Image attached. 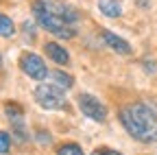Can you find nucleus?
<instances>
[{"label": "nucleus", "mask_w": 157, "mask_h": 155, "mask_svg": "<svg viewBox=\"0 0 157 155\" xmlns=\"http://www.w3.org/2000/svg\"><path fill=\"white\" fill-rule=\"evenodd\" d=\"M78 109H81L87 118L96 122H105L107 120V107L92 94H78Z\"/></svg>", "instance_id": "39448f33"}, {"label": "nucleus", "mask_w": 157, "mask_h": 155, "mask_svg": "<svg viewBox=\"0 0 157 155\" xmlns=\"http://www.w3.org/2000/svg\"><path fill=\"white\" fill-rule=\"evenodd\" d=\"M50 79L55 81V85H59V87H63V90H70V87L74 85V79H72L70 74L61 72V70H55V72H50Z\"/></svg>", "instance_id": "9d476101"}, {"label": "nucleus", "mask_w": 157, "mask_h": 155, "mask_svg": "<svg viewBox=\"0 0 157 155\" xmlns=\"http://www.w3.org/2000/svg\"><path fill=\"white\" fill-rule=\"evenodd\" d=\"M9 146H11V138L7 131H0V153H9Z\"/></svg>", "instance_id": "4468645a"}, {"label": "nucleus", "mask_w": 157, "mask_h": 155, "mask_svg": "<svg viewBox=\"0 0 157 155\" xmlns=\"http://www.w3.org/2000/svg\"><path fill=\"white\" fill-rule=\"evenodd\" d=\"M0 68H2V55H0Z\"/></svg>", "instance_id": "dca6fc26"}, {"label": "nucleus", "mask_w": 157, "mask_h": 155, "mask_svg": "<svg viewBox=\"0 0 157 155\" xmlns=\"http://www.w3.org/2000/svg\"><path fill=\"white\" fill-rule=\"evenodd\" d=\"M92 155H122V153H118V151H111V149H98V151H94Z\"/></svg>", "instance_id": "2eb2a0df"}, {"label": "nucleus", "mask_w": 157, "mask_h": 155, "mask_svg": "<svg viewBox=\"0 0 157 155\" xmlns=\"http://www.w3.org/2000/svg\"><path fill=\"white\" fill-rule=\"evenodd\" d=\"M33 15H35V20L39 22V26L46 29L48 33H52L57 37H63V40L74 37V29H70L63 17L57 15L46 5V0H35V2H33Z\"/></svg>", "instance_id": "f03ea898"}, {"label": "nucleus", "mask_w": 157, "mask_h": 155, "mask_svg": "<svg viewBox=\"0 0 157 155\" xmlns=\"http://www.w3.org/2000/svg\"><path fill=\"white\" fill-rule=\"evenodd\" d=\"M57 155H83V149L74 142H66L57 149Z\"/></svg>", "instance_id": "f8f14e48"}, {"label": "nucleus", "mask_w": 157, "mask_h": 155, "mask_svg": "<svg viewBox=\"0 0 157 155\" xmlns=\"http://www.w3.org/2000/svg\"><path fill=\"white\" fill-rule=\"evenodd\" d=\"M46 5L57 13V15H61L63 20L70 24V22H76L78 20V13L70 7V5H66V2H61V0H46Z\"/></svg>", "instance_id": "423d86ee"}, {"label": "nucleus", "mask_w": 157, "mask_h": 155, "mask_svg": "<svg viewBox=\"0 0 157 155\" xmlns=\"http://www.w3.org/2000/svg\"><path fill=\"white\" fill-rule=\"evenodd\" d=\"M98 9H101L107 17H118L122 11H120V5L116 0H98Z\"/></svg>", "instance_id": "1a4fd4ad"}, {"label": "nucleus", "mask_w": 157, "mask_h": 155, "mask_svg": "<svg viewBox=\"0 0 157 155\" xmlns=\"http://www.w3.org/2000/svg\"><path fill=\"white\" fill-rule=\"evenodd\" d=\"M13 35H15V26L11 22V17L0 13V37H13Z\"/></svg>", "instance_id": "9b49d317"}, {"label": "nucleus", "mask_w": 157, "mask_h": 155, "mask_svg": "<svg viewBox=\"0 0 157 155\" xmlns=\"http://www.w3.org/2000/svg\"><path fill=\"white\" fill-rule=\"evenodd\" d=\"M20 68H22L24 74H29L35 81H44L48 76L44 59L39 55H35V52H22V57H20Z\"/></svg>", "instance_id": "20e7f679"}, {"label": "nucleus", "mask_w": 157, "mask_h": 155, "mask_svg": "<svg viewBox=\"0 0 157 155\" xmlns=\"http://www.w3.org/2000/svg\"><path fill=\"white\" fill-rule=\"evenodd\" d=\"M103 40H105V44H107L111 50L120 52V55H129V52H131L129 42H127V40H122V37H118V35H113L111 31H103Z\"/></svg>", "instance_id": "6e6552de"}, {"label": "nucleus", "mask_w": 157, "mask_h": 155, "mask_svg": "<svg viewBox=\"0 0 157 155\" xmlns=\"http://www.w3.org/2000/svg\"><path fill=\"white\" fill-rule=\"evenodd\" d=\"M44 50H46V55L50 57V59L55 61V64H70V55H68V50L63 48V46H59L57 42H46L44 44Z\"/></svg>", "instance_id": "0eeeda50"}, {"label": "nucleus", "mask_w": 157, "mask_h": 155, "mask_svg": "<svg viewBox=\"0 0 157 155\" xmlns=\"http://www.w3.org/2000/svg\"><path fill=\"white\" fill-rule=\"evenodd\" d=\"M120 122L137 142H157V114L146 103H129L120 109Z\"/></svg>", "instance_id": "f257e3e1"}, {"label": "nucleus", "mask_w": 157, "mask_h": 155, "mask_svg": "<svg viewBox=\"0 0 157 155\" xmlns=\"http://www.w3.org/2000/svg\"><path fill=\"white\" fill-rule=\"evenodd\" d=\"M5 111H7V116H9V120L20 122V118H22V109H20L17 105H13V103H7V105H5Z\"/></svg>", "instance_id": "ddd939ff"}, {"label": "nucleus", "mask_w": 157, "mask_h": 155, "mask_svg": "<svg viewBox=\"0 0 157 155\" xmlns=\"http://www.w3.org/2000/svg\"><path fill=\"white\" fill-rule=\"evenodd\" d=\"M35 101L44 109H61V107H66L63 87H59L55 83H42L35 87Z\"/></svg>", "instance_id": "7ed1b4c3"}]
</instances>
